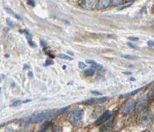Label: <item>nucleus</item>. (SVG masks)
Returning a JSON list of instances; mask_svg holds the SVG:
<instances>
[{"mask_svg": "<svg viewBox=\"0 0 154 132\" xmlns=\"http://www.w3.org/2000/svg\"><path fill=\"white\" fill-rule=\"evenodd\" d=\"M57 114L56 111H45L43 112H36L33 114L30 117V121L32 123L36 124V123L42 122L45 119H49L54 117Z\"/></svg>", "mask_w": 154, "mask_h": 132, "instance_id": "f257e3e1", "label": "nucleus"}, {"mask_svg": "<svg viewBox=\"0 0 154 132\" xmlns=\"http://www.w3.org/2000/svg\"><path fill=\"white\" fill-rule=\"evenodd\" d=\"M136 107V100L133 98L128 99L123 104L120 109V112L123 115H128L130 114L133 108Z\"/></svg>", "mask_w": 154, "mask_h": 132, "instance_id": "f03ea898", "label": "nucleus"}, {"mask_svg": "<svg viewBox=\"0 0 154 132\" xmlns=\"http://www.w3.org/2000/svg\"><path fill=\"white\" fill-rule=\"evenodd\" d=\"M83 117V111L81 109H76L72 111L69 117V121L73 125H78Z\"/></svg>", "mask_w": 154, "mask_h": 132, "instance_id": "7ed1b4c3", "label": "nucleus"}, {"mask_svg": "<svg viewBox=\"0 0 154 132\" xmlns=\"http://www.w3.org/2000/svg\"><path fill=\"white\" fill-rule=\"evenodd\" d=\"M96 5V0H83L80 2V6L85 10H92Z\"/></svg>", "mask_w": 154, "mask_h": 132, "instance_id": "20e7f679", "label": "nucleus"}, {"mask_svg": "<svg viewBox=\"0 0 154 132\" xmlns=\"http://www.w3.org/2000/svg\"><path fill=\"white\" fill-rule=\"evenodd\" d=\"M152 117L153 114L151 112H145L144 114H143L139 117V122H140V124H142V125H148L149 123L151 121V120H152Z\"/></svg>", "mask_w": 154, "mask_h": 132, "instance_id": "39448f33", "label": "nucleus"}, {"mask_svg": "<svg viewBox=\"0 0 154 132\" xmlns=\"http://www.w3.org/2000/svg\"><path fill=\"white\" fill-rule=\"evenodd\" d=\"M149 100L148 96L146 97V98L140 99V100L138 101V103L136 104V111L137 113H140L143 111V110L146 108V106L147 104V101Z\"/></svg>", "mask_w": 154, "mask_h": 132, "instance_id": "423d86ee", "label": "nucleus"}, {"mask_svg": "<svg viewBox=\"0 0 154 132\" xmlns=\"http://www.w3.org/2000/svg\"><path fill=\"white\" fill-rule=\"evenodd\" d=\"M110 117H111L110 111H104L103 114H102V115L100 116L97 120H96V122H95V125L99 126V125H102V124H103L104 122H106V121H107L108 119H109Z\"/></svg>", "mask_w": 154, "mask_h": 132, "instance_id": "0eeeda50", "label": "nucleus"}, {"mask_svg": "<svg viewBox=\"0 0 154 132\" xmlns=\"http://www.w3.org/2000/svg\"><path fill=\"white\" fill-rule=\"evenodd\" d=\"M109 4H110V0H99L96 5V8L100 10H105L109 6Z\"/></svg>", "mask_w": 154, "mask_h": 132, "instance_id": "6e6552de", "label": "nucleus"}, {"mask_svg": "<svg viewBox=\"0 0 154 132\" xmlns=\"http://www.w3.org/2000/svg\"><path fill=\"white\" fill-rule=\"evenodd\" d=\"M87 63L89 64H92V68H93L94 70H101L102 68H103V66L100 64H98L96 63V62H94L93 60H87Z\"/></svg>", "mask_w": 154, "mask_h": 132, "instance_id": "1a4fd4ad", "label": "nucleus"}, {"mask_svg": "<svg viewBox=\"0 0 154 132\" xmlns=\"http://www.w3.org/2000/svg\"><path fill=\"white\" fill-rule=\"evenodd\" d=\"M111 128H112V121H110V122L107 123L106 125L101 127L100 128V131H110Z\"/></svg>", "mask_w": 154, "mask_h": 132, "instance_id": "9d476101", "label": "nucleus"}, {"mask_svg": "<svg viewBox=\"0 0 154 132\" xmlns=\"http://www.w3.org/2000/svg\"><path fill=\"white\" fill-rule=\"evenodd\" d=\"M29 122H31L30 119H29L28 117H24L21 120V125L26 127L29 124Z\"/></svg>", "mask_w": 154, "mask_h": 132, "instance_id": "9b49d317", "label": "nucleus"}, {"mask_svg": "<svg viewBox=\"0 0 154 132\" xmlns=\"http://www.w3.org/2000/svg\"><path fill=\"white\" fill-rule=\"evenodd\" d=\"M6 10L8 12V13H10V14H11V15H12L14 17H15V18H16L17 19H19V20H20V19H21L20 16L17 15V14L14 13V12L12 11V10L11 9H10V8H6Z\"/></svg>", "mask_w": 154, "mask_h": 132, "instance_id": "f8f14e48", "label": "nucleus"}, {"mask_svg": "<svg viewBox=\"0 0 154 132\" xmlns=\"http://www.w3.org/2000/svg\"><path fill=\"white\" fill-rule=\"evenodd\" d=\"M95 102H96V99L90 98V99H87V100H84V101H83V103L84 104H86V105H90V104H94Z\"/></svg>", "mask_w": 154, "mask_h": 132, "instance_id": "ddd939ff", "label": "nucleus"}, {"mask_svg": "<svg viewBox=\"0 0 154 132\" xmlns=\"http://www.w3.org/2000/svg\"><path fill=\"white\" fill-rule=\"evenodd\" d=\"M58 57L60 59H62V60H73V59L70 57V56H67L66 54H59Z\"/></svg>", "mask_w": 154, "mask_h": 132, "instance_id": "4468645a", "label": "nucleus"}, {"mask_svg": "<svg viewBox=\"0 0 154 132\" xmlns=\"http://www.w3.org/2000/svg\"><path fill=\"white\" fill-rule=\"evenodd\" d=\"M50 125H51L50 122L44 123L43 125V126H42L41 130H40V131H46L47 129L49 128V127L50 126Z\"/></svg>", "mask_w": 154, "mask_h": 132, "instance_id": "2eb2a0df", "label": "nucleus"}, {"mask_svg": "<svg viewBox=\"0 0 154 132\" xmlns=\"http://www.w3.org/2000/svg\"><path fill=\"white\" fill-rule=\"evenodd\" d=\"M94 73H95V70H94V69H92V68L85 70V74L87 76H92L93 75Z\"/></svg>", "mask_w": 154, "mask_h": 132, "instance_id": "dca6fc26", "label": "nucleus"}, {"mask_svg": "<svg viewBox=\"0 0 154 132\" xmlns=\"http://www.w3.org/2000/svg\"><path fill=\"white\" fill-rule=\"evenodd\" d=\"M124 0H112V4L113 6H120L121 4L123 3Z\"/></svg>", "mask_w": 154, "mask_h": 132, "instance_id": "f3484780", "label": "nucleus"}, {"mask_svg": "<svg viewBox=\"0 0 154 132\" xmlns=\"http://www.w3.org/2000/svg\"><path fill=\"white\" fill-rule=\"evenodd\" d=\"M142 90H143V88L141 87V88L137 89V90H135V91H132V92H130V93H129V94H125V95H124V96L128 97V96H131V95H134V94H136V93H139V91H142Z\"/></svg>", "mask_w": 154, "mask_h": 132, "instance_id": "a211bd4d", "label": "nucleus"}, {"mask_svg": "<svg viewBox=\"0 0 154 132\" xmlns=\"http://www.w3.org/2000/svg\"><path fill=\"white\" fill-rule=\"evenodd\" d=\"M122 57L125 59H129V60H137L138 57H135V56H131V55H122Z\"/></svg>", "mask_w": 154, "mask_h": 132, "instance_id": "6ab92c4d", "label": "nucleus"}, {"mask_svg": "<svg viewBox=\"0 0 154 132\" xmlns=\"http://www.w3.org/2000/svg\"><path fill=\"white\" fill-rule=\"evenodd\" d=\"M148 97H149V100H150V99L153 98L154 97V84L153 85L152 88L150 90V94H148Z\"/></svg>", "mask_w": 154, "mask_h": 132, "instance_id": "aec40b11", "label": "nucleus"}, {"mask_svg": "<svg viewBox=\"0 0 154 132\" xmlns=\"http://www.w3.org/2000/svg\"><path fill=\"white\" fill-rule=\"evenodd\" d=\"M53 64V61L52 60H45V63H44V66H49V65H52Z\"/></svg>", "mask_w": 154, "mask_h": 132, "instance_id": "412c9836", "label": "nucleus"}, {"mask_svg": "<svg viewBox=\"0 0 154 132\" xmlns=\"http://www.w3.org/2000/svg\"><path fill=\"white\" fill-rule=\"evenodd\" d=\"M106 99H107L106 97H102V98H98V99H96V102H97V103H102V102L106 101Z\"/></svg>", "mask_w": 154, "mask_h": 132, "instance_id": "4be33fe9", "label": "nucleus"}, {"mask_svg": "<svg viewBox=\"0 0 154 132\" xmlns=\"http://www.w3.org/2000/svg\"><path fill=\"white\" fill-rule=\"evenodd\" d=\"M69 108H70V107H66V108H62V109H61L60 111H59V113H60V114L66 113V112L68 111V109H69Z\"/></svg>", "mask_w": 154, "mask_h": 132, "instance_id": "5701e85b", "label": "nucleus"}, {"mask_svg": "<svg viewBox=\"0 0 154 132\" xmlns=\"http://www.w3.org/2000/svg\"><path fill=\"white\" fill-rule=\"evenodd\" d=\"M6 23H7V24L9 25L10 27H13V23H12V21L11 19H6Z\"/></svg>", "mask_w": 154, "mask_h": 132, "instance_id": "b1692460", "label": "nucleus"}, {"mask_svg": "<svg viewBox=\"0 0 154 132\" xmlns=\"http://www.w3.org/2000/svg\"><path fill=\"white\" fill-rule=\"evenodd\" d=\"M86 66H87V65L85 64L83 62H81V61L79 62V67L81 68V69H84V68H86Z\"/></svg>", "mask_w": 154, "mask_h": 132, "instance_id": "393cba45", "label": "nucleus"}, {"mask_svg": "<svg viewBox=\"0 0 154 132\" xmlns=\"http://www.w3.org/2000/svg\"><path fill=\"white\" fill-rule=\"evenodd\" d=\"M27 2L29 6H35V1L34 0H27Z\"/></svg>", "mask_w": 154, "mask_h": 132, "instance_id": "a878e982", "label": "nucleus"}, {"mask_svg": "<svg viewBox=\"0 0 154 132\" xmlns=\"http://www.w3.org/2000/svg\"><path fill=\"white\" fill-rule=\"evenodd\" d=\"M127 44H128V46H130V47L133 48V49H137V48H138L137 46H135V45H133V44H130V43H127Z\"/></svg>", "mask_w": 154, "mask_h": 132, "instance_id": "bb28decb", "label": "nucleus"}, {"mask_svg": "<svg viewBox=\"0 0 154 132\" xmlns=\"http://www.w3.org/2000/svg\"><path fill=\"white\" fill-rule=\"evenodd\" d=\"M28 42H29V45H30L32 47H36V46H36V44H35V43H34V42H32V40H29V41H28Z\"/></svg>", "mask_w": 154, "mask_h": 132, "instance_id": "cd10ccee", "label": "nucleus"}, {"mask_svg": "<svg viewBox=\"0 0 154 132\" xmlns=\"http://www.w3.org/2000/svg\"><path fill=\"white\" fill-rule=\"evenodd\" d=\"M21 104H22V101H21V100H16V101H15L13 104H12V105H13V106H19V105H20Z\"/></svg>", "mask_w": 154, "mask_h": 132, "instance_id": "c85d7f7f", "label": "nucleus"}, {"mask_svg": "<svg viewBox=\"0 0 154 132\" xmlns=\"http://www.w3.org/2000/svg\"><path fill=\"white\" fill-rule=\"evenodd\" d=\"M147 44H148V46H154V41L153 40H149V41L147 42Z\"/></svg>", "mask_w": 154, "mask_h": 132, "instance_id": "c756f323", "label": "nucleus"}, {"mask_svg": "<svg viewBox=\"0 0 154 132\" xmlns=\"http://www.w3.org/2000/svg\"><path fill=\"white\" fill-rule=\"evenodd\" d=\"M129 40H132V41H137V40H139V38L138 37H129Z\"/></svg>", "mask_w": 154, "mask_h": 132, "instance_id": "7c9ffc66", "label": "nucleus"}, {"mask_svg": "<svg viewBox=\"0 0 154 132\" xmlns=\"http://www.w3.org/2000/svg\"><path fill=\"white\" fill-rule=\"evenodd\" d=\"M40 44H41L42 46H46V43H45L43 40H40Z\"/></svg>", "mask_w": 154, "mask_h": 132, "instance_id": "2f4dec72", "label": "nucleus"}, {"mask_svg": "<svg viewBox=\"0 0 154 132\" xmlns=\"http://www.w3.org/2000/svg\"><path fill=\"white\" fill-rule=\"evenodd\" d=\"M122 74H126V75H130V74H132L131 72H122Z\"/></svg>", "mask_w": 154, "mask_h": 132, "instance_id": "473e14b6", "label": "nucleus"}, {"mask_svg": "<svg viewBox=\"0 0 154 132\" xmlns=\"http://www.w3.org/2000/svg\"><path fill=\"white\" fill-rule=\"evenodd\" d=\"M92 94H98V95H101V93H99L97 91H92Z\"/></svg>", "mask_w": 154, "mask_h": 132, "instance_id": "72a5a7b5", "label": "nucleus"}, {"mask_svg": "<svg viewBox=\"0 0 154 132\" xmlns=\"http://www.w3.org/2000/svg\"><path fill=\"white\" fill-rule=\"evenodd\" d=\"M29 77H32V72H29Z\"/></svg>", "mask_w": 154, "mask_h": 132, "instance_id": "f704fd0d", "label": "nucleus"}, {"mask_svg": "<svg viewBox=\"0 0 154 132\" xmlns=\"http://www.w3.org/2000/svg\"><path fill=\"white\" fill-rule=\"evenodd\" d=\"M29 101H31V100H25L24 103H27V102H29Z\"/></svg>", "mask_w": 154, "mask_h": 132, "instance_id": "c9c22d12", "label": "nucleus"}, {"mask_svg": "<svg viewBox=\"0 0 154 132\" xmlns=\"http://www.w3.org/2000/svg\"><path fill=\"white\" fill-rule=\"evenodd\" d=\"M130 80H132V81H135V78H131Z\"/></svg>", "mask_w": 154, "mask_h": 132, "instance_id": "e433bc0d", "label": "nucleus"}, {"mask_svg": "<svg viewBox=\"0 0 154 132\" xmlns=\"http://www.w3.org/2000/svg\"><path fill=\"white\" fill-rule=\"evenodd\" d=\"M126 2H131V1H133V0H126Z\"/></svg>", "mask_w": 154, "mask_h": 132, "instance_id": "4c0bfd02", "label": "nucleus"}, {"mask_svg": "<svg viewBox=\"0 0 154 132\" xmlns=\"http://www.w3.org/2000/svg\"><path fill=\"white\" fill-rule=\"evenodd\" d=\"M66 66H62V69H66Z\"/></svg>", "mask_w": 154, "mask_h": 132, "instance_id": "58836bf2", "label": "nucleus"}, {"mask_svg": "<svg viewBox=\"0 0 154 132\" xmlns=\"http://www.w3.org/2000/svg\"><path fill=\"white\" fill-rule=\"evenodd\" d=\"M6 57H9V55H8V54H6Z\"/></svg>", "mask_w": 154, "mask_h": 132, "instance_id": "ea45409f", "label": "nucleus"}]
</instances>
